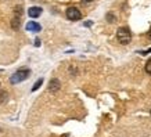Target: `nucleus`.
<instances>
[{"instance_id":"39448f33","label":"nucleus","mask_w":151,"mask_h":137,"mask_svg":"<svg viewBox=\"0 0 151 137\" xmlns=\"http://www.w3.org/2000/svg\"><path fill=\"white\" fill-rule=\"evenodd\" d=\"M60 87H61V83H60L58 79H51L50 83H49V90L51 93H55V91L60 90Z\"/></svg>"},{"instance_id":"9b49d317","label":"nucleus","mask_w":151,"mask_h":137,"mask_svg":"<svg viewBox=\"0 0 151 137\" xmlns=\"http://www.w3.org/2000/svg\"><path fill=\"white\" fill-rule=\"evenodd\" d=\"M35 46H40V40H39V39H36V42H35Z\"/></svg>"},{"instance_id":"0eeeda50","label":"nucleus","mask_w":151,"mask_h":137,"mask_svg":"<svg viewBox=\"0 0 151 137\" xmlns=\"http://www.w3.org/2000/svg\"><path fill=\"white\" fill-rule=\"evenodd\" d=\"M19 25H21V21H19V17H14L13 21H11V27L14 28V29H18Z\"/></svg>"},{"instance_id":"9d476101","label":"nucleus","mask_w":151,"mask_h":137,"mask_svg":"<svg viewBox=\"0 0 151 137\" xmlns=\"http://www.w3.org/2000/svg\"><path fill=\"white\" fill-rule=\"evenodd\" d=\"M107 18H108V22H114L115 21V17L112 14H107Z\"/></svg>"},{"instance_id":"1a4fd4ad","label":"nucleus","mask_w":151,"mask_h":137,"mask_svg":"<svg viewBox=\"0 0 151 137\" xmlns=\"http://www.w3.org/2000/svg\"><path fill=\"white\" fill-rule=\"evenodd\" d=\"M146 72L148 73V75H151V60H148L146 64Z\"/></svg>"},{"instance_id":"f257e3e1","label":"nucleus","mask_w":151,"mask_h":137,"mask_svg":"<svg viewBox=\"0 0 151 137\" xmlns=\"http://www.w3.org/2000/svg\"><path fill=\"white\" fill-rule=\"evenodd\" d=\"M116 37H118V40L121 44H129L130 40H132V33L129 31L128 28H119L118 32H116Z\"/></svg>"},{"instance_id":"20e7f679","label":"nucleus","mask_w":151,"mask_h":137,"mask_svg":"<svg viewBox=\"0 0 151 137\" xmlns=\"http://www.w3.org/2000/svg\"><path fill=\"white\" fill-rule=\"evenodd\" d=\"M40 29L42 27L35 21H29L27 24V31H29V32H40Z\"/></svg>"},{"instance_id":"7ed1b4c3","label":"nucleus","mask_w":151,"mask_h":137,"mask_svg":"<svg viewBox=\"0 0 151 137\" xmlns=\"http://www.w3.org/2000/svg\"><path fill=\"white\" fill-rule=\"evenodd\" d=\"M67 18L71 19V21H79L82 18V14L76 7H69L67 10Z\"/></svg>"},{"instance_id":"6e6552de","label":"nucleus","mask_w":151,"mask_h":137,"mask_svg":"<svg viewBox=\"0 0 151 137\" xmlns=\"http://www.w3.org/2000/svg\"><path fill=\"white\" fill-rule=\"evenodd\" d=\"M42 83H43V79H39V80H37V82L36 83H35V85H33V87H32V91H36L37 90V89H39V87H40L42 86Z\"/></svg>"},{"instance_id":"423d86ee","label":"nucleus","mask_w":151,"mask_h":137,"mask_svg":"<svg viewBox=\"0 0 151 137\" xmlns=\"http://www.w3.org/2000/svg\"><path fill=\"white\" fill-rule=\"evenodd\" d=\"M40 14H42L40 7H31V9L28 10V15H29L31 18H37Z\"/></svg>"},{"instance_id":"f8f14e48","label":"nucleus","mask_w":151,"mask_h":137,"mask_svg":"<svg viewBox=\"0 0 151 137\" xmlns=\"http://www.w3.org/2000/svg\"><path fill=\"white\" fill-rule=\"evenodd\" d=\"M148 37L151 39V28H150V32H148Z\"/></svg>"},{"instance_id":"ddd939ff","label":"nucleus","mask_w":151,"mask_h":137,"mask_svg":"<svg viewBox=\"0 0 151 137\" xmlns=\"http://www.w3.org/2000/svg\"><path fill=\"white\" fill-rule=\"evenodd\" d=\"M85 1H87V3H89V1H93V0H85Z\"/></svg>"},{"instance_id":"f03ea898","label":"nucleus","mask_w":151,"mask_h":137,"mask_svg":"<svg viewBox=\"0 0 151 137\" xmlns=\"http://www.w3.org/2000/svg\"><path fill=\"white\" fill-rule=\"evenodd\" d=\"M29 75H31V71H29V69H19V71H17V72L10 78V82L13 83V85H17V83L28 79L29 78Z\"/></svg>"}]
</instances>
